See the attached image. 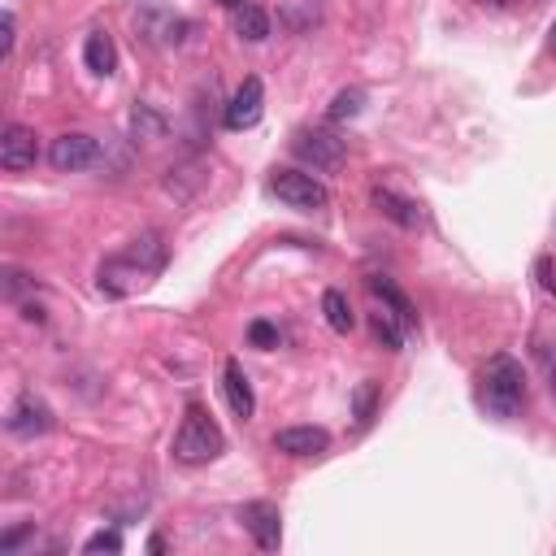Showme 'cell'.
<instances>
[{
  "mask_svg": "<svg viewBox=\"0 0 556 556\" xmlns=\"http://www.w3.org/2000/svg\"><path fill=\"white\" fill-rule=\"evenodd\" d=\"M161 265H166V244H161L157 231H144L139 239H131V248L118 252V257H109L105 265H100L96 274V287L100 296H131L135 287H144L153 274H161Z\"/></svg>",
  "mask_w": 556,
  "mask_h": 556,
  "instance_id": "6da1fadb",
  "label": "cell"
},
{
  "mask_svg": "<svg viewBox=\"0 0 556 556\" xmlns=\"http://www.w3.org/2000/svg\"><path fill=\"white\" fill-rule=\"evenodd\" d=\"M222 448H226L222 426L213 422V413L205 409V404L192 400V404H187V413H183L179 435H174V461H183V465H209V461L222 457Z\"/></svg>",
  "mask_w": 556,
  "mask_h": 556,
  "instance_id": "7a4b0ae2",
  "label": "cell"
},
{
  "mask_svg": "<svg viewBox=\"0 0 556 556\" xmlns=\"http://www.w3.org/2000/svg\"><path fill=\"white\" fill-rule=\"evenodd\" d=\"M478 383H483V404L496 417H517L526 409V374H522V365L513 357H504V352L487 361Z\"/></svg>",
  "mask_w": 556,
  "mask_h": 556,
  "instance_id": "3957f363",
  "label": "cell"
},
{
  "mask_svg": "<svg viewBox=\"0 0 556 556\" xmlns=\"http://www.w3.org/2000/svg\"><path fill=\"white\" fill-rule=\"evenodd\" d=\"M270 192L283 200L287 209H300V213H322L331 205V192H326L322 179H313L305 170H274L270 174Z\"/></svg>",
  "mask_w": 556,
  "mask_h": 556,
  "instance_id": "277c9868",
  "label": "cell"
},
{
  "mask_svg": "<svg viewBox=\"0 0 556 556\" xmlns=\"http://www.w3.org/2000/svg\"><path fill=\"white\" fill-rule=\"evenodd\" d=\"M292 153L305 161V166L322 170V174H335L339 166L348 161V144L339 139L335 131H318V126H300L292 135Z\"/></svg>",
  "mask_w": 556,
  "mask_h": 556,
  "instance_id": "5b68a950",
  "label": "cell"
},
{
  "mask_svg": "<svg viewBox=\"0 0 556 556\" xmlns=\"http://www.w3.org/2000/svg\"><path fill=\"white\" fill-rule=\"evenodd\" d=\"M48 161H53V170H61V174H79L100 161V139L87 131H66L48 144Z\"/></svg>",
  "mask_w": 556,
  "mask_h": 556,
  "instance_id": "8992f818",
  "label": "cell"
},
{
  "mask_svg": "<svg viewBox=\"0 0 556 556\" xmlns=\"http://www.w3.org/2000/svg\"><path fill=\"white\" fill-rule=\"evenodd\" d=\"M261 113H265V83L257 74H248V79L235 87L231 105H226V126H231V131H252V126L261 122Z\"/></svg>",
  "mask_w": 556,
  "mask_h": 556,
  "instance_id": "52a82bcc",
  "label": "cell"
},
{
  "mask_svg": "<svg viewBox=\"0 0 556 556\" xmlns=\"http://www.w3.org/2000/svg\"><path fill=\"white\" fill-rule=\"evenodd\" d=\"M35 161H40V144H35V131L22 122H9L5 131H0V166L9 174H22L31 170Z\"/></svg>",
  "mask_w": 556,
  "mask_h": 556,
  "instance_id": "ba28073f",
  "label": "cell"
},
{
  "mask_svg": "<svg viewBox=\"0 0 556 556\" xmlns=\"http://www.w3.org/2000/svg\"><path fill=\"white\" fill-rule=\"evenodd\" d=\"M244 526H248V535L252 543H257L261 552H278V543H283V513H278V504L270 500H252L244 504Z\"/></svg>",
  "mask_w": 556,
  "mask_h": 556,
  "instance_id": "9c48e42d",
  "label": "cell"
},
{
  "mask_svg": "<svg viewBox=\"0 0 556 556\" xmlns=\"http://www.w3.org/2000/svg\"><path fill=\"white\" fill-rule=\"evenodd\" d=\"M5 426H9V435H18V439H35V435H48L53 431V409L40 400V396H22L14 409H9L5 417Z\"/></svg>",
  "mask_w": 556,
  "mask_h": 556,
  "instance_id": "30bf717a",
  "label": "cell"
},
{
  "mask_svg": "<svg viewBox=\"0 0 556 556\" xmlns=\"http://www.w3.org/2000/svg\"><path fill=\"white\" fill-rule=\"evenodd\" d=\"M274 448L283 452V457H322V452L331 448V435H326L322 426H283V431L274 435Z\"/></svg>",
  "mask_w": 556,
  "mask_h": 556,
  "instance_id": "8fae6325",
  "label": "cell"
},
{
  "mask_svg": "<svg viewBox=\"0 0 556 556\" xmlns=\"http://www.w3.org/2000/svg\"><path fill=\"white\" fill-rule=\"evenodd\" d=\"M370 200H374V209L383 213V218H391L396 226H404V231H417V226L426 222V213H422V205H417V200L391 192V187H383V183H374Z\"/></svg>",
  "mask_w": 556,
  "mask_h": 556,
  "instance_id": "7c38bea8",
  "label": "cell"
},
{
  "mask_svg": "<svg viewBox=\"0 0 556 556\" xmlns=\"http://www.w3.org/2000/svg\"><path fill=\"white\" fill-rule=\"evenodd\" d=\"M222 391H226V404H231V413L239 417V422H248L252 413H257V396H252V383H248V374H244V365H239L235 357L226 361V370H222Z\"/></svg>",
  "mask_w": 556,
  "mask_h": 556,
  "instance_id": "4fadbf2b",
  "label": "cell"
},
{
  "mask_svg": "<svg viewBox=\"0 0 556 556\" xmlns=\"http://www.w3.org/2000/svg\"><path fill=\"white\" fill-rule=\"evenodd\" d=\"M365 287H370V296L378 300V305H387L391 313H396V318L409 326V331H417V309H413V300L400 292L396 283H391V278H383V274H370L365 278Z\"/></svg>",
  "mask_w": 556,
  "mask_h": 556,
  "instance_id": "5bb4252c",
  "label": "cell"
},
{
  "mask_svg": "<svg viewBox=\"0 0 556 556\" xmlns=\"http://www.w3.org/2000/svg\"><path fill=\"white\" fill-rule=\"evenodd\" d=\"M83 61H87V70H92V74H100V79H109V74L118 70V48H113L109 31H92V35H87Z\"/></svg>",
  "mask_w": 556,
  "mask_h": 556,
  "instance_id": "9a60e30c",
  "label": "cell"
},
{
  "mask_svg": "<svg viewBox=\"0 0 556 556\" xmlns=\"http://www.w3.org/2000/svg\"><path fill=\"white\" fill-rule=\"evenodd\" d=\"M370 331H374V339H378V344H383L387 352H400V348H404V339L413 335L409 326H404V322H400V318H396V313H391L387 305L370 313Z\"/></svg>",
  "mask_w": 556,
  "mask_h": 556,
  "instance_id": "2e32d148",
  "label": "cell"
},
{
  "mask_svg": "<svg viewBox=\"0 0 556 556\" xmlns=\"http://www.w3.org/2000/svg\"><path fill=\"white\" fill-rule=\"evenodd\" d=\"M235 35L248 44L270 40V14H265L261 5H252V0H244V5L235 9Z\"/></svg>",
  "mask_w": 556,
  "mask_h": 556,
  "instance_id": "e0dca14e",
  "label": "cell"
},
{
  "mask_svg": "<svg viewBox=\"0 0 556 556\" xmlns=\"http://www.w3.org/2000/svg\"><path fill=\"white\" fill-rule=\"evenodd\" d=\"M278 18H283V27H292V31H313L322 22V0H287Z\"/></svg>",
  "mask_w": 556,
  "mask_h": 556,
  "instance_id": "ac0fdd59",
  "label": "cell"
},
{
  "mask_svg": "<svg viewBox=\"0 0 556 556\" xmlns=\"http://www.w3.org/2000/svg\"><path fill=\"white\" fill-rule=\"evenodd\" d=\"M322 313H326V326H331L335 335H348L352 326H357V318H352V305H348V296L344 292H326L322 296Z\"/></svg>",
  "mask_w": 556,
  "mask_h": 556,
  "instance_id": "d6986e66",
  "label": "cell"
},
{
  "mask_svg": "<svg viewBox=\"0 0 556 556\" xmlns=\"http://www.w3.org/2000/svg\"><path fill=\"white\" fill-rule=\"evenodd\" d=\"M361 109H365V92L361 87H344V92H335L331 100V122H352V118H361Z\"/></svg>",
  "mask_w": 556,
  "mask_h": 556,
  "instance_id": "ffe728a7",
  "label": "cell"
},
{
  "mask_svg": "<svg viewBox=\"0 0 556 556\" xmlns=\"http://www.w3.org/2000/svg\"><path fill=\"white\" fill-rule=\"evenodd\" d=\"M374 409H378V383L374 378H365V383H357V391H352V413H357V422H374Z\"/></svg>",
  "mask_w": 556,
  "mask_h": 556,
  "instance_id": "44dd1931",
  "label": "cell"
},
{
  "mask_svg": "<svg viewBox=\"0 0 556 556\" xmlns=\"http://www.w3.org/2000/svg\"><path fill=\"white\" fill-rule=\"evenodd\" d=\"M248 344H252V348H265V352L278 348V326L265 322V318H257V322L248 326Z\"/></svg>",
  "mask_w": 556,
  "mask_h": 556,
  "instance_id": "7402d4cb",
  "label": "cell"
},
{
  "mask_svg": "<svg viewBox=\"0 0 556 556\" xmlns=\"http://www.w3.org/2000/svg\"><path fill=\"white\" fill-rule=\"evenodd\" d=\"M83 552H122V535L118 530H100V535L83 543Z\"/></svg>",
  "mask_w": 556,
  "mask_h": 556,
  "instance_id": "603a6c76",
  "label": "cell"
},
{
  "mask_svg": "<svg viewBox=\"0 0 556 556\" xmlns=\"http://www.w3.org/2000/svg\"><path fill=\"white\" fill-rule=\"evenodd\" d=\"M27 287H35L27 274H18V270H5V300H18Z\"/></svg>",
  "mask_w": 556,
  "mask_h": 556,
  "instance_id": "cb8c5ba5",
  "label": "cell"
},
{
  "mask_svg": "<svg viewBox=\"0 0 556 556\" xmlns=\"http://www.w3.org/2000/svg\"><path fill=\"white\" fill-rule=\"evenodd\" d=\"M535 270H539V287H543V292L556 296V265H552V257H539Z\"/></svg>",
  "mask_w": 556,
  "mask_h": 556,
  "instance_id": "d4e9b609",
  "label": "cell"
},
{
  "mask_svg": "<svg viewBox=\"0 0 556 556\" xmlns=\"http://www.w3.org/2000/svg\"><path fill=\"white\" fill-rule=\"evenodd\" d=\"M0 31H5V40H0V57H9V53H14V31H18L14 14H5V22H0Z\"/></svg>",
  "mask_w": 556,
  "mask_h": 556,
  "instance_id": "484cf974",
  "label": "cell"
},
{
  "mask_svg": "<svg viewBox=\"0 0 556 556\" xmlns=\"http://www.w3.org/2000/svg\"><path fill=\"white\" fill-rule=\"evenodd\" d=\"M478 5H487V9H504L509 0H478Z\"/></svg>",
  "mask_w": 556,
  "mask_h": 556,
  "instance_id": "4316f807",
  "label": "cell"
},
{
  "mask_svg": "<svg viewBox=\"0 0 556 556\" xmlns=\"http://www.w3.org/2000/svg\"><path fill=\"white\" fill-rule=\"evenodd\" d=\"M548 387H552V400H556V365L548 370Z\"/></svg>",
  "mask_w": 556,
  "mask_h": 556,
  "instance_id": "83f0119b",
  "label": "cell"
},
{
  "mask_svg": "<svg viewBox=\"0 0 556 556\" xmlns=\"http://www.w3.org/2000/svg\"><path fill=\"white\" fill-rule=\"evenodd\" d=\"M548 48H552V53H556V22H552V31H548Z\"/></svg>",
  "mask_w": 556,
  "mask_h": 556,
  "instance_id": "f1b7e54d",
  "label": "cell"
},
{
  "mask_svg": "<svg viewBox=\"0 0 556 556\" xmlns=\"http://www.w3.org/2000/svg\"><path fill=\"white\" fill-rule=\"evenodd\" d=\"M218 5H226V9H239V5H244V0H218Z\"/></svg>",
  "mask_w": 556,
  "mask_h": 556,
  "instance_id": "f546056e",
  "label": "cell"
}]
</instances>
